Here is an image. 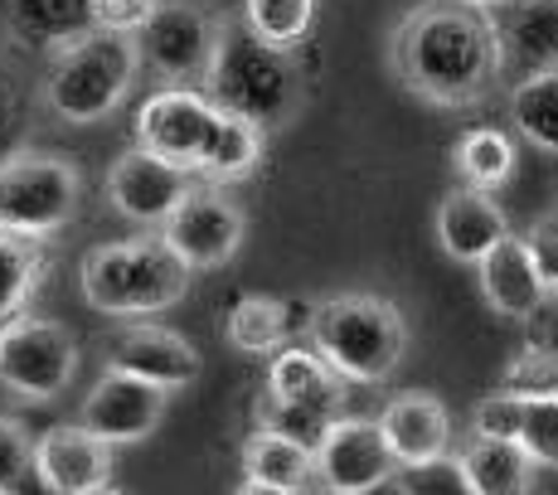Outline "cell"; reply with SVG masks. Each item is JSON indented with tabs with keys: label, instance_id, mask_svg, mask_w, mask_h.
Here are the masks:
<instances>
[{
	"label": "cell",
	"instance_id": "cell-26",
	"mask_svg": "<svg viewBox=\"0 0 558 495\" xmlns=\"http://www.w3.org/2000/svg\"><path fill=\"white\" fill-rule=\"evenodd\" d=\"M49 273L45 239H25V233L0 229V326L25 316L29 297L39 292V277Z\"/></svg>",
	"mask_w": 558,
	"mask_h": 495
},
{
	"label": "cell",
	"instance_id": "cell-19",
	"mask_svg": "<svg viewBox=\"0 0 558 495\" xmlns=\"http://www.w3.org/2000/svg\"><path fill=\"white\" fill-rule=\"evenodd\" d=\"M379 427L399 461H427L452 447V413H447L442 398L427 389H408L389 398V408L379 413Z\"/></svg>",
	"mask_w": 558,
	"mask_h": 495
},
{
	"label": "cell",
	"instance_id": "cell-16",
	"mask_svg": "<svg viewBox=\"0 0 558 495\" xmlns=\"http://www.w3.org/2000/svg\"><path fill=\"white\" fill-rule=\"evenodd\" d=\"M500 239H510V219L490 190H471V185L447 190L442 204H437V247L452 263L476 267Z\"/></svg>",
	"mask_w": 558,
	"mask_h": 495
},
{
	"label": "cell",
	"instance_id": "cell-34",
	"mask_svg": "<svg viewBox=\"0 0 558 495\" xmlns=\"http://www.w3.org/2000/svg\"><path fill=\"white\" fill-rule=\"evenodd\" d=\"M520 423H524V398L510 389L486 394L471 408V433L476 437H510V443H520Z\"/></svg>",
	"mask_w": 558,
	"mask_h": 495
},
{
	"label": "cell",
	"instance_id": "cell-3",
	"mask_svg": "<svg viewBox=\"0 0 558 495\" xmlns=\"http://www.w3.org/2000/svg\"><path fill=\"white\" fill-rule=\"evenodd\" d=\"M142 79V45L136 35L117 29H88L69 49L49 53V69L39 79V98L59 122L93 126L107 122Z\"/></svg>",
	"mask_w": 558,
	"mask_h": 495
},
{
	"label": "cell",
	"instance_id": "cell-6",
	"mask_svg": "<svg viewBox=\"0 0 558 495\" xmlns=\"http://www.w3.org/2000/svg\"><path fill=\"white\" fill-rule=\"evenodd\" d=\"M83 176L53 150H10L0 156V229L25 239H53L78 214Z\"/></svg>",
	"mask_w": 558,
	"mask_h": 495
},
{
	"label": "cell",
	"instance_id": "cell-30",
	"mask_svg": "<svg viewBox=\"0 0 558 495\" xmlns=\"http://www.w3.org/2000/svg\"><path fill=\"white\" fill-rule=\"evenodd\" d=\"M393 491L399 495H476V486L466 476V461L452 457V451L427 457V461H399Z\"/></svg>",
	"mask_w": 558,
	"mask_h": 495
},
{
	"label": "cell",
	"instance_id": "cell-5",
	"mask_svg": "<svg viewBox=\"0 0 558 495\" xmlns=\"http://www.w3.org/2000/svg\"><path fill=\"white\" fill-rule=\"evenodd\" d=\"M204 93L223 112L248 117L263 132H282L302 112V69H296L292 49L267 45L239 20V25L223 29L219 59H214Z\"/></svg>",
	"mask_w": 558,
	"mask_h": 495
},
{
	"label": "cell",
	"instance_id": "cell-41",
	"mask_svg": "<svg viewBox=\"0 0 558 495\" xmlns=\"http://www.w3.org/2000/svg\"><path fill=\"white\" fill-rule=\"evenodd\" d=\"M316 495H350V491H326V486H320V491H316Z\"/></svg>",
	"mask_w": 558,
	"mask_h": 495
},
{
	"label": "cell",
	"instance_id": "cell-20",
	"mask_svg": "<svg viewBox=\"0 0 558 495\" xmlns=\"http://www.w3.org/2000/svg\"><path fill=\"white\" fill-rule=\"evenodd\" d=\"M510 5L514 15L500 25L506 69H514L520 79L558 69V0H510Z\"/></svg>",
	"mask_w": 558,
	"mask_h": 495
},
{
	"label": "cell",
	"instance_id": "cell-43",
	"mask_svg": "<svg viewBox=\"0 0 558 495\" xmlns=\"http://www.w3.org/2000/svg\"><path fill=\"white\" fill-rule=\"evenodd\" d=\"M0 495H20V491H5V486H0Z\"/></svg>",
	"mask_w": 558,
	"mask_h": 495
},
{
	"label": "cell",
	"instance_id": "cell-31",
	"mask_svg": "<svg viewBox=\"0 0 558 495\" xmlns=\"http://www.w3.org/2000/svg\"><path fill=\"white\" fill-rule=\"evenodd\" d=\"M336 418L340 413H330V408L292 403V398H272V394H263V403H257V427L282 433V437H296V443H306V447H320V437L330 433Z\"/></svg>",
	"mask_w": 558,
	"mask_h": 495
},
{
	"label": "cell",
	"instance_id": "cell-17",
	"mask_svg": "<svg viewBox=\"0 0 558 495\" xmlns=\"http://www.w3.org/2000/svg\"><path fill=\"white\" fill-rule=\"evenodd\" d=\"M476 287H481V297H486V306L496 311V316H506V321L539 316V306L554 297L549 282L539 277V267H534V257H530V247H524L520 233L500 239L486 257H481L476 263Z\"/></svg>",
	"mask_w": 558,
	"mask_h": 495
},
{
	"label": "cell",
	"instance_id": "cell-21",
	"mask_svg": "<svg viewBox=\"0 0 558 495\" xmlns=\"http://www.w3.org/2000/svg\"><path fill=\"white\" fill-rule=\"evenodd\" d=\"M267 394L272 398H292V403H311V408H330L340 413L345 408V379L326 364V354L316 346L311 350H277L267 364Z\"/></svg>",
	"mask_w": 558,
	"mask_h": 495
},
{
	"label": "cell",
	"instance_id": "cell-8",
	"mask_svg": "<svg viewBox=\"0 0 558 495\" xmlns=\"http://www.w3.org/2000/svg\"><path fill=\"white\" fill-rule=\"evenodd\" d=\"M78 360V340L59 321L15 316L10 326H0V384L20 403H53L59 394H69Z\"/></svg>",
	"mask_w": 558,
	"mask_h": 495
},
{
	"label": "cell",
	"instance_id": "cell-4",
	"mask_svg": "<svg viewBox=\"0 0 558 495\" xmlns=\"http://www.w3.org/2000/svg\"><path fill=\"white\" fill-rule=\"evenodd\" d=\"M306 336L345 384H384L408 360V316L369 292L311 306Z\"/></svg>",
	"mask_w": 558,
	"mask_h": 495
},
{
	"label": "cell",
	"instance_id": "cell-22",
	"mask_svg": "<svg viewBox=\"0 0 558 495\" xmlns=\"http://www.w3.org/2000/svg\"><path fill=\"white\" fill-rule=\"evenodd\" d=\"M476 495H534V457L510 437H466L461 447Z\"/></svg>",
	"mask_w": 558,
	"mask_h": 495
},
{
	"label": "cell",
	"instance_id": "cell-33",
	"mask_svg": "<svg viewBox=\"0 0 558 495\" xmlns=\"http://www.w3.org/2000/svg\"><path fill=\"white\" fill-rule=\"evenodd\" d=\"M520 447L534 457V467H558V394L554 398H524Z\"/></svg>",
	"mask_w": 558,
	"mask_h": 495
},
{
	"label": "cell",
	"instance_id": "cell-35",
	"mask_svg": "<svg viewBox=\"0 0 558 495\" xmlns=\"http://www.w3.org/2000/svg\"><path fill=\"white\" fill-rule=\"evenodd\" d=\"M35 476V437L20 423L0 418V486L20 491V481Z\"/></svg>",
	"mask_w": 558,
	"mask_h": 495
},
{
	"label": "cell",
	"instance_id": "cell-37",
	"mask_svg": "<svg viewBox=\"0 0 558 495\" xmlns=\"http://www.w3.org/2000/svg\"><path fill=\"white\" fill-rule=\"evenodd\" d=\"M524 247H530L534 267H539V277L549 282V292L558 287V214H544V219H534L530 229L520 233Z\"/></svg>",
	"mask_w": 558,
	"mask_h": 495
},
{
	"label": "cell",
	"instance_id": "cell-2",
	"mask_svg": "<svg viewBox=\"0 0 558 495\" xmlns=\"http://www.w3.org/2000/svg\"><path fill=\"white\" fill-rule=\"evenodd\" d=\"M190 277H195V267L160 233H146V239L93 247L83 257L78 292L102 316L142 321V316H160V311L180 306L190 292Z\"/></svg>",
	"mask_w": 558,
	"mask_h": 495
},
{
	"label": "cell",
	"instance_id": "cell-28",
	"mask_svg": "<svg viewBox=\"0 0 558 495\" xmlns=\"http://www.w3.org/2000/svg\"><path fill=\"white\" fill-rule=\"evenodd\" d=\"M510 122L530 146L558 156V69L530 73L510 93Z\"/></svg>",
	"mask_w": 558,
	"mask_h": 495
},
{
	"label": "cell",
	"instance_id": "cell-18",
	"mask_svg": "<svg viewBox=\"0 0 558 495\" xmlns=\"http://www.w3.org/2000/svg\"><path fill=\"white\" fill-rule=\"evenodd\" d=\"M0 29L20 49L59 53L93 25V0H0Z\"/></svg>",
	"mask_w": 558,
	"mask_h": 495
},
{
	"label": "cell",
	"instance_id": "cell-1",
	"mask_svg": "<svg viewBox=\"0 0 558 495\" xmlns=\"http://www.w3.org/2000/svg\"><path fill=\"white\" fill-rule=\"evenodd\" d=\"M389 63L413 98L433 107L486 102L506 73V45L490 10L466 0H423L389 39Z\"/></svg>",
	"mask_w": 558,
	"mask_h": 495
},
{
	"label": "cell",
	"instance_id": "cell-40",
	"mask_svg": "<svg viewBox=\"0 0 558 495\" xmlns=\"http://www.w3.org/2000/svg\"><path fill=\"white\" fill-rule=\"evenodd\" d=\"M466 5H481V10H496V5H510V0H466Z\"/></svg>",
	"mask_w": 558,
	"mask_h": 495
},
{
	"label": "cell",
	"instance_id": "cell-44",
	"mask_svg": "<svg viewBox=\"0 0 558 495\" xmlns=\"http://www.w3.org/2000/svg\"><path fill=\"white\" fill-rule=\"evenodd\" d=\"M554 301H558V287H554Z\"/></svg>",
	"mask_w": 558,
	"mask_h": 495
},
{
	"label": "cell",
	"instance_id": "cell-12",
	"mask_svg": "<svg viewBox=\"0 0 558 495\" xmlns=\"http://www.w3.org/2000/svg\"><path fill=\"white\" fill-rule=\"evenodd\" d=\"M195 185H199L195 170L175 166V160L156 156V150H146V146H132L107 170V204H112L122 219L142 224V229H160Z\"/></svg>",
	"mask_w": 558,
	"mask_h": 495
},
{
	"label": "cell",
	"instance_id": "cell-7",
	"mask_svg": "<svg viewBox=\"0 0 558 495\" xmlns=\"http://www.w3.org/2000/svg\"><path fill=\"white\" fill-rule=\"evenodd\" d=\"M229 20L209 0H160V10L136 29L142 69H151L166 88H204L219 59V39Z\"/></svg>",
	"mask_w": 558,
	"mask_h": 495
},
{
	"label": "cell",
	"instance_id": "cell-29",
	"mask_svg": "<svg viewBox=\"0 0 558 495\" xmlns=\"http://www.w3.org/2000/svg\"><path fill=\"white\" fill-rule=\"evenodd\" d=\"M243 25L277 49H296L316 25V0H243Z\"/></svg>",
	"mask_w": 558,
	"mask_h": 495
},
{
	"label": "cell",
	"instance_id": "cell-13",
	"mask_svg": "<svg viewBox=\"0 0 558 495\" xmlns=\"http://www.w3.org/2000/svg\"><path fill=\"white\" fill-rule=\"evenodd\" d=\"M166 413H170V389L136 379L126 370H102L98 384L83 398L78 423L93 427L102 443L132 447V443H146L166 423Z\"/></svg>",
	"mask_w": 558,
	"mask_h": 495
},
{
	"label": "cell",
	"instance_id": "cell-27",
	"mask_svg": "<svg viewBox=\"0 0 558 495\" xmlns=\"http://www.w3.org/2000/svg\"><path fill=\"white\" fill-rule=\"evenodd\" d=\"M452 166H457L461 185L490 190V195H496L500 185H510L514 180L520 156H514L510 132H500V126H471V132L457 142V150H452Z\"/></svg>",
	"mask_w": 558,
	"mask_h": 495
},
{
	"label": "cell",
	"instance_id": "cell-23",
	"mask_svg": "<svg viewBox=\"0 0 558 495\" xmlns=\"http://www.w3.org/2000/svg\"><path fill=\"white\" fill-rule=\"evenodd\" d=\"M243 476L253 481H267V486H282V491H296L306 495L316 486V447L296 443V437H282V433H257L243 443Z\"/></svg>",
	"mask_w": 558,
	"mask_h": 495
},
{
	"label": "cell",
	"instance_id": "cell-9",
	"mask_svg": "<svg viewBox=\"0 0 558 495\" xmlns=\"http://www.w3.org/2000/svg\"><path fill=\"white\" fill-rule=\"evenodd\" d=\"M156 233L175 247L195 273H214V267H229L233 257H239L243 239H248V214H243V204L223 185L199 180Z\"/></svg>",
	"mask_w": 558,
	"mask_h": 495
},
{
	"label": "cell",
	"instance_id": "cell-24",
	"mask_svg": "<svg viewBox=\"0 0 558 495\" xmlns=\"http://www.w3.org/2000/svg\"><path fill=\"white\" fill-rule=\"evenodd\" d=\"M263 126L248 122L239 112H223L219 117V132H214L209 150L199 160V180L209 185H233V180H248L257 166H263Z\"/></svg>",
	"mask_w": 558,
	"mask_h": 495
},
{
	"label": "cell",
	"instance_id": "cell-42",
	"mask_svg": "<svg viewBox=\"0 0 558 495\" xmlns=\"http://www.w3.org/2000/svg\"><path fill=\"white\" fill-rule=\"evenodd\" d=\"M98 495H122V491H112V486H102V491H98Z\"/></svg>",
	"mask_w": 558,
	"mask_h": 495
},
{
	"label": "cell",
	"instance_id": "cell-10",
	"mask_svg": "<svg viewBox=\"0 0 558 495\" xmlns=\"http://www.w3.org/2000/svg\"><path fill=\"white\" fill-rule=\"evenodd\" d=\"M223 107L199 88H156L136 112V146L156 150V156L175 160V166L195 170L219 132Z\"/></svg>",
	"mask_w": 558,
	"mask_h": 495
},
{
	"label": "cell",
	"instance_id": "cell-39",
	"mask_svg": "<svg viewBox=\"0 0 558 495\" xmlns=\"http://www.w3.org/2000/svg\"><path fill=\"white\" fill-rule=\"evenodd\" d=\"M233 495H296V491H282V486H267V481H253V476H243V486L233 491Z\"/></svg>",
	"mask_w": 558,
	"mask_h": 495
},
{
	"label": "cell",
	"instance_id": "cell-11",
	"mask_svg": "<svg viewBox=\"0 0 558 495\" xmlns=\"http://www.w3.org/2000/svg\"><path fill=\"white\" fill-rule=\"evenodd\" d=\"M399 476V457H393L389 437H384L379 418H350L340 413L330 433L316 447V481L326 491H350V495H374L393 486Z\"/></svg>",
	"mask_w": 558,
	"mask_h": 495
},
{
	"label": "cell",
	"instance_id": "cell-25",
	"mask_svg": "<svg viewBox=\"0 0 558 495\" xmlns=\"http://www.w3.org/2000/svg\"><path fill=\"white\" fill-rule=\"evenodd\" d=\"M292 336V306L277 297H239L223 316V340L239 354H277Z\"/></svg>",
	"mask_w": 558,
	"mask_h": 495
},
{
	"label": "cell",
	"instance_id": "cell-15",
	"mask_svg": "<svg viewBox=\"0 0 558 495\" xmlns=\"http://www.w3.org/2000/svg\"><path fill=\"white\" fill-rule=\"evenodd\" d=\"M107 370H126L146 384L180 394L199 379V350L190 346L180 330L166 326H132L122 336H112L107 346Z\"/></svg>",
	"mask_w": 558,
	"mask_h": 495
},
{
	"label": "cell",
	"instance_id": "cell-38",
	"mask_svg": "<svg viewBox=\"0 0 558 495\" xmlns=\"http://www.w3.org/2000/svg\"><path fill=\"white\" fill-rule=\"evenodd\" d=\"M10 126H15V98H10L5 83H0V142L10 136Z\"/></svg>",
	"mask_w": 558,
	"mask_h": 495
},
{
	"label": "cell",
	"instance_id": "cell-14",
	"mask_svg": "<svg viewBox=\"0 0 558 495\" xmlns=\"http://www.w3.org/2000/svg\"><path fill=\"white\" fill-rule=\"evenodd\" d=\"M35 481L49 495H98L112 486V443L83 423L45 427L35 437Z\"/></svg>",
	"mask_w": 558,
	"mask_h": 495
},
{
	"label": "cell",
	"instance_id": "cell-32",
	"mask_svg": "<svg viewBox=\"0 0 558 495\" xmlns=\"http://www.w3.org/2000/svg\"><path fill=\"white\" fill-rule=\"evenodd\" d=\"M500 389L520 398H554L558 394V346H524L500 374Z\"/></svg>",
	"mask_w": 558,
	"mask_h": 495
},
{
	"label": "cell",
	"instance_id": "cell-36",
	"mask_svg": "<svg viewBox=\"0 0 558 495\" xmlns=\"http://www.w3.org/2000/svg\"><path fill=\"white\" fill-rule=\"evenodd\" d=\"M160 10V0H93V25L117 29V35H136Z\"/></svg>",
	"mask_w": 558,
	"mask_h": 495
}]
</instances>
